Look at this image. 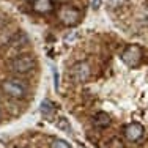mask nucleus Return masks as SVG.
I'll list each match as a JSON object with an SVG mask.
<instances>
[{
  "mask_svg": "<svg viewBox=\"0 0 148 148\" xmlns=\"http://www.w3.org/2000/svg\"><path fill=\"white\" fill-rule=\"evenodd\" d=\"M29 2H33V0H29Z\"/></svg>",
  "mask_w": 148,
  "mask_h": 148,
  "instance_id": "nucleus-14",
  "label": "nucleus"
},
{
  "mask_svg": "<svg viewBox=\"0 0 148 148\" xmlns=\"http://www.w3.org/2000/svg\"><path fill=\"white\" fill-rule=\"evenodd\" d=\"M143 132H145V129H143V126L140 125V123H129L125 128V137L128 140H131V142L140 140L143 136Z\"/></svg>",
  "mask_w": 148,
  "mask_h": 148,
  "instance_id": "nucleus-6",
  "label": "nucleus"
},
{
  "mask_svg": "<svg viewBox=\"0 0 148 148\" xmlns=\"http://www.w3.org/2000/svg\"><path fill=\"white\" fill-rule=\"evenodd\" d=\"M91 6H93L95 10H98L101 6V0H93V3H91Z\"/></svg>",
  "mask_w": 148,
  "mask_h": 148,
  "instance_id": "nucleus-12",
  "label": "nucleus"
},
{
  "mask_svg": "<svg viewBox=\"0 0 148 148\" xmlns=\"http://www.w3.org/2000/svg\"><path fill=\"white\" fill-rule=\"evenodd\" d=\"M143 58V51L140 46L137 44H131L121 52V60L125 65H128L129 68H137V66L142 63Z\"/></svg>",
  "mask_w": 148,
  "mask_h": 148,
  "instance_id": "nucleus-2",
  "label": "nucleus"
},
{
  "mask_svg": "<svg viewBox=\"0 0 148 148\" xmlns=\"http://www.w3.org/2000/svg\"><path fill=\"white\" fill-rule=\"evenodd\" d=\"M69 76L73 77V80L76 84H82V82H87L90 77V65L87 62H79L71 68V73Z\"/></svg>",
  "mask_w": 148,
  "mask_h": 148,
  "instance_id": "nucleus-5",
  "label": "nucleus"
},
{
  "mask_svg": "<svg viewBox=\"0 0 148 148\" xmlns=\"http://www.w3.org/2000/svg\"><path fill=\"white\" fill-rule=\"evenodd\" d=\"M2 117H3V114H2V109H0V120H2Z\"/></svg>",
  "mask_w": 148,
  "mask_h": 148,
  "instance_id": "nucleus-13",
  "label": "nucleus"
},
{
  "mask_svg": "<svg viewBox=\"0 0 148 148\" xmlns=\"http://www.w3.org/2000/svg\"><path fill=\"white\" fill-rule=\"evenodd\" d=\"M51 148H71V145L63 139H54L51 142Z\"/></svg>",
  "mask_w": 148,
  "mask_h": 148,
  "instance_id": "nucleus-10",
  "label": "nucleus"
},
{
  "mask_svg": "<svg viewBox=\"0 0 148 148\" xmlns=\"http://www.w3.org/2000/svg\"><path fill=\"white\" fill-rule=\"evenodd\" d=\"M40 110H41V114H43L46 118H51L52 115L55 114V106H54L52 101L44 99L43 103H41V106H40Z\"/></svg>",
  "mask_w": 148,
  "mask_h": 148,
  "instance_id": "nucleus-9",
  "label": "nucleus"
},
{
  "mask_svg": "<svg viewBox=\"0 0 148 148\" xmlns=\"http://www.w3.org/2000/svg\"><path fill=\"white\" fill-rule=\"evenodd\" d=\"M58 21L63 24V25H68V27H74L79 24L80 21V11L77 8H74L71 5H63L60 6L58 10Z\"/></svg>",
  "mask_w": 148,
  "mask_h": 148,
  "instance_id": "nucleus-3",
  "label": "nucleus"
},
{
  "mask_svg": "<svg viewBox=\"0 0 148 148\" xmlns=\"http://www.w3.org/2000/svg\"><path fill=\"white\" fill-rule=\"evenodd\" d=\"M93 126L98 129H104L110 126V117H109L106 112H98L93 117Z\"/></svg>",
  "mask_w": 148,
  "mask_h": 148,
  "instance_id": "nucleus-8",
  "label": "nucleus"
},
{
  "mask_svg": "<svg viewBox=\"0 0 148 148\" xmlns=\"http://www.w3.org/2000/svg\"><path fill=\"white\" fill-rule=\"evenodd\" d=\"M32 6H33V11L40 14H47L54 10V2L52 0H33Z\"/></svg>",
  "mask_w": 148,
  "mask_h": 148,
  "instance_id": "nucleus-7",
  "label": "nucleus"
},
{
  "mask_svg": "<svg viewBox=\"0 0 148 148\" xmlns=\"http://www.w3.org/2000/svg\"><path fill=\"white\" fill-rule=\"evenodd\" d=\"M2 91L11 99H22L27 95V85L17 79H6L2 82Z\"/></svg>",
  "mask_w": 148,
  "mask_h": 148,
  "instance_id": "nucleus-1",
  "label": "nucleus"
},
{
  "mask_svg": "<svg viewBox=\"0 0 148 148\" xmlns=\"http://www.w3.org/2000/svg\"><path fill=\"white\" fill-rule=\"evenodd\" d=\"M10 66L17 74H27L35 68V58L32 55H27V54L17 55V57H14L11 60V65Z\"/></svg>",
  "mask_w": 148,
  "mask_h": 148,
  "instance_id": "nucleus-4",
  "label": "nucleus"
},
{
  "mask_svg": "<svg viewBox=\"0 0 148 148\" xmlns=\"http://www.w3.org/2000/svg\"><path fill=\"white\" fill-rule=\"evenodd\" d=\"M126 3V0H107V6L110 10H117V8H121L123 5Z\"/></svg>",
  "mask_w": 148,
  "mask_h": 148,
  "instance_id": "nucleus-11",
  "label": "nucleus"
}]
</instances>
